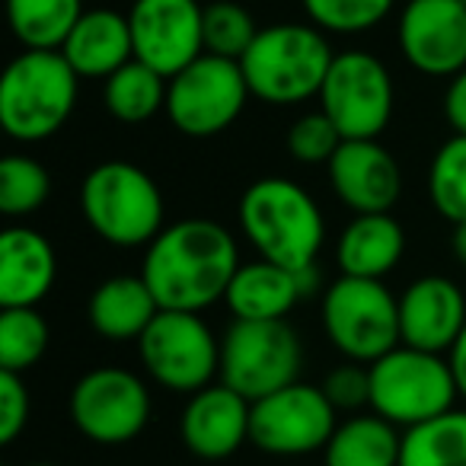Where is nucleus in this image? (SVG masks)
I'll list each match as a JSON object with an SVG mask.
<instances>
[{
	"label": "nucleus",
	"instance_id": "nucleus-24",
	"mask_svg": "<svg viewBox=\"0 0 466 466\" xmlns=\"http://www.w3.org/2000/svg\"><path fill=\"white\" fill-rule=\"evenodd\" d=\"M326 466H400L402 438L396 425L380 415H355L329 438Z\"/></svg>",
	"mask_w": 466,
	"mask_h": 466
},
{
	"label": "nucleus",
	"instance_id": "nucleus-19",
	"mask_svg": "<svg viewBox=\"0 0 466 466\" xmlns=\"http://www.w3.org/2000/svg\"><path fill=\"white\" fill-rule=\"evenodd\" d=\"M317 266L294 272L279 262L256 259L237 268L224 300L233 319H285L304 294L317 291Z\"/></svg>",
	"mask_w": 466,
	"mask_h": 466
},
{
	"label": "nucleus",
	"instance_id": "nucleus-1",
	"mask_svg": "<svg viewBox=\"0 0 466 466\" xmlns=\"http://www.w3.org/2000/svg\"><path fill=\"white\" fill-rule=\"evenodd\" d=\"M237 268L240 253L230 230L214 220L188 218L157 233L144 256L141 279L160 310L198 313L224 298Z\"/></svg>",
	"mask_w": 466,
	"mask_h": 466
},
{
	"label": "nucleus",
	"instance_id": "nucleus-30",
	"mask_svg": "<svg viewBox=\"0 0 466 466\" xmlns=\"http://www.w3.org/2000/svg\"><path fill=\"white\" fill-rule=\"evenodd\" d=\"M52 176L33 157H7L0 163V211L7 218L35 214L48 201Z\"/></svg>",
	"mask_w": 466,
	"mask_h": 466
},
{
	"label": "nucleus",
	"instance_id": "nucleus-39",
	"mask_svg": "<svg viewBox=\"0 0 466 466\" xmlns=\"http://www.w3.org/2000/svg\"><path fill=\"white\" fill-rule=\"evenodd\" d=\"M29 466H58V463H29Z\"/></svg>",
	"mask_w": 466,
	"mask_h": 466
},
{
	"label": "nucleus",
	"instance_id": "nucleus-5",
	"mask_svg": "<svg viewBox=\"0 0 466 466\" xmlns=\"http://www.w3.org/2000/svg\"><path fill=\"white\" fill-rule=\"evenodd\" d=\"M80 208L96 237L112 247H144L163 230V195L141 167L106 160L86 173Z\"/></svg>",
	"mask_w": 466,
	"mask_h": 466
},
{
	"label": "nucleus",
	"instance_id": "nucleus-22",
	"mask_svg": "<svg viewBox=\"0 0 466 466\" xmlns=\"http://www.w3.org/2000/svg\"><path fill=\"white\" fill-rule=\"evenodd\" d=\"M406 253V233L393 214H355L339 237L336 259L342 275L383 281Z\"/></svg>",
	"mask_w": 466,
	"mask_h": 466
},
{
	"label": "nucleus",
	"instance_id": "nucleus-10",
	"mask_svg": "<svg viewBox=\"0 0 466 466\" xmlns=\"http://www.w3.org/2000/svg\"><path fill=\"white\" fill-rule=\"evenodd\" d=\"M137 355L150 377L173 393H198L220 374V342L211 326L188 310H160L137 339Z\"/></svg>",
	"mask_w": 466,
	"mask_h": 466
},
{
	"label": "nucleus",
	"instance_id": "nucleus-28",
	"mask_svg": "<svg viewBox=\"0 0 466 466\" xmlns=\"http://www.w3.org/2000/svg\"><path fill=\"white\" fill-rule=\"evenodd\" d=\"M48 323L35 307H7L0 313V370L26 374L48 351Z\"/></svg>",
	"mask_w": 466,
	"mask_h": 466
},
{
	"label": "nucleus",
	"instance_id": "nucleus-18",
	"mask_svg": "<svg viewBox=\"0 0 466 466\" xmlns=\"http://www.w3.org/2000/svg\"><path fill=\"white\" fill-rule=\"evenodd\" d=\"M466 326V298L444 275L412 281L400 298L402 345L421 351H451Z\"/></svg>",
	"mask_w": 466,
	"mask_h": 466
},
{
	"label": "nucleus",
	"instance_id": "nucleus-4",
	"mask_svg": "<svg viewBox=\"0 0 466 466\" xmlns=\"http://www.w3.org/2000/svg\"><path fill=\"white\" fill-rule=\"evenodd\" d=\"M77 106V71L61 52H23L0 77V125L14 141L58 135Z\"/></svg>",
	"mask_w": 466,
	"mask_h": 466
},
{
	"label": "nucleus",
	"instance_id": "nucleus-16",
	"mask_svg": "<svg viewBox=\"0 0 466 466\" xmlns=\"http://www.w3.org/2000/svg\"><path fill=\"white\" fill-rule=\"evenodd\" d=\"M326 169L332 192L355 214H387L402 192L400 163L377 137L342 141Z\"/></svg>",
	"mask_w": 466,
	"mask_h": 466
},
{
	"label": "nucleus",
	"instance_id": "nucleus-15",
	"mask_svg": "<svg viewBox=\"0 0 466 466\" xmlns=\"http://www.w3.org/2000/svg\"><path fill=\"white\" fill-rule=\"evenodd\" d=\"M400 52L419 74L457 77L466 67V4L463 0H409L402 7Z\"/></svg>",
	"mask_w": 466,
	"mask_h": 466
},
{
	"label": "nucleus",
	"instance_id": "nucleus-6",
	"mask_svg": "<svg viewBox=\"0 0 466 466\" xmlns=\"http://www.w3.org/2000/svg\"><path fill=\"white\" fill-rule=\"evenodd\" d=\"M370 370V409L380 419L402 428H415L438 415L451 412L460 396L451 361L434 351L396 345Z\"/></svg>",
	"mask_w": 466,
	"mask_h": 466
},
{
	"label": "nucleus",
	"instance_id": "nucleus-33",
	"mask_svg": "<svg viewBox=\"0 0 466 466\" xmlns=\"http://www.w3.org/2000/svg\"><path fill=\"white\" fill-rule=\"evenodd\" d=\"M342 131L332 125V118L319 112H307L288 131V150L298 163H307V167H317V163H329L332 154L342 144Z\"/></svg>",
	"mask_w": 466,
	"mask_h": 466
},
{
	"label": "nucleus",
	"instance_id": "nucleus-12",
	"mask_svg": "<svg viewBox=\"0 0 466 466\" xmlns=\"http://www.w3.org/2000/svg\"><path fill=\"white\" fill-rule=\"evenodd\" d=\"M71 421L84 438L103 447L135 441L150 421V390L122 368H96L71 390Z\"/></svg>",
	"mask_w": 466,
	"mask_h": 466
},
{
	"label": "nucleus",
	"instance_id": "nucleus-20",
	"mask_svg": "<svg viewBox=\"0 0 466 466\" xmlns=\"http://www.w3.org/2000/svg\"><path fill=\"white\" fill-rule=\"evenodd\" d=\"M58 256L33 227H7L0 237V307H35L55 288Z\"/></svg>",
	"mask_w": 466,
	"mask_h": 466
},
{
	"label": "nucleus",
	"instance_id": "nucleus-29",
	"mask_svg": "<svg viewBox=\"0 0 466 466\" xmlns=\"http://www.w3.org/2000/svg\"><path fill=\"white\" fill-rule=\"evenodd\" d=\"M428 195L441 218L451 224L466 220V135H453L438 147L428 169Z\"/></svg>",
	"mask_w": 466,
	"mask_h": 466
},
{
	"label": "nucleus",
	"instance_id": "nucleus-11",
	"mask_svg": "<svg viewBox=\"0 0 466 466\" xmlns=\"http://www.w3.org/2000/svg\"><path fill=\"white\" fill-rule=\"evenodd\" d=\"M396 90L387 65L370 52L336 55L319 90V109L332 118L345 141L377 137L393 118Z\"/></svg>",
	"mask_w": 466,
	"mask_h": 466
},
{
	"label": "nucleus",
	"instance_id": "nucleus-17",
	"mask_svg": "<svg viewBox=\"0 0 466 466\" xmlns=\"http://www.w3.org/2000/svg\"><path fill=\"white\" fill-rule=\"evenodd\" d=\"M253 402L230 390L227 383L192 393L182 412L179 431L186 447L198 460H227L249 441Z\"/></svg>",
	"mask_w": 466,
	"mask_h": 466
},
{
	"label": "nucleus",
	"instance_id": "nucleus-40",
	"mask_svg": "<svg viewBox=\"0 0 466 466\" xmlns=\"http://www.w3.org/2000/svg\"><path fill=\"white\" fill-rule=\"evenodd\" d=\"M463 4H466V0H463Z\"/></svg>",
	"mask_w": 466,
	"mask_h": 466
},
{
	"label": "nucleus",
	"instance_id": "nucleus-34",
	"mask_svg": "<svg viewBox=\"0 0 466 466\" xmlns=\"http://www.w3.org/2000/svg\"><path fill=\"white\" fill-rule=\"evenodd\" d=\"M29 390L23 387V374L0 370V441L20 438V431L29 425Z\"/></svg>",
	"mask_w": 466,
	"mask_h": 466
},
{
	"label": "nucleus",
	"instance_id": "nucleus-35",
	"mask_svg": "<svg viewBox=\"0 0 466 466\" xmlns=\"http://www.w3.org/2000/svg\"><path fill=\"white\" fill-rule=\"evenodd\" d=\"M323 393L336 409H361L370 406V370L361 364H342L329 370L323 380Z\"/></svg>",
	"mask_w": 466,
	"mask_h": 466
},
{
	"label": "nucleus",
	"instance_id": "nucleus-32",
	"mask_svg": "<svg viewBox=\"0 0 466 466\" xmlns=\"http://www.w3.org/2000/svg\"><path fill=\"white\" fill-rule=\"evenodd\" d=\"M310 23L323 33L355 35L387 20L396 0H300Z\"/></svg>",
	"mask_w": 466,
	"mask_h": 466
},
{
	"label": "nucleus",
	"instance_id": "nucleus-7",
	"mask_svg": "<svg viewBox=\"0 0 466 466\" xmlns=\"http://www.w3.org/2000/svg\"><path fill=\"white\" fill-rule=\"evenodd\" d=\"M304 345L288 319H233L220 339V383L249 402L298 383Z\"/></svg>",
	"mask_w": 466,
	"mask_h": 466
},
{
	"label": "nucleus",
	"instance_id": "nucleus-27",
	"mask_svg": "<svg viewBox=\"0 0 466 466\" xmlns=\"http://www.w3.org/2000/svg\"><path fill=\"white\" fill-rule=\"evenodd\" d=\"M400 466H466V412L451 409L438 419L406 428Z\"/></svg>",
	"mask_w": 466,
	"mask_h": 466
},
{
	"label": "nucleus",
	"instance_id": "nucleus-36",
	"mask_svg": "<svg viewBox=\"0 0 466 466\" xmlns=\"http://www.w3.org/2000/svg\"><path fill=\"white\" fill-rule=\"evenodd\" d=\"M444 116L453 135H466V67L457 77H451V86L444 93Z\"/></svg>",
	"mask_w": 466,
	"mask_h": 466
},
{
	"label": "nucleus",
	"instance_id": "nucleus-9",
	"mask_svg": "<svg viewBox=\"0 0 466 466\" xmlns=\"http://www.w3.org/2000/svg\"><path fill=\"white\" fill-rule=\"evenodd\" d=\"M249 93L240 61L201 55L167 86V116L186 137H214L240 118Z\"/></svg>",
	"mask_w": 466,
	"mask_h": 466
},
{
	"label": "nucleus",
	"instance_id": "nucleus-14",
	"mask_svg": "<svg viewBox=\"0 0 466 466\" xmlns=\"http://www.w3.org/2000/svg\"><path fill=\"white\" fill-rule=\"evenodd\" d=\"M128 26L135 58L167 80L205 55V10L198 0H135Z\"/></svg>",
	"mask_w": 466,
	"mask_h": 466
},
{
	"label": "nucleus",
	"instance_id": "nucleus-23",
	"mask_svg": "<svg viewBox=\"0 0 466 466\" xmlns=\"http://www.w3.org/2000/svg\"><path fill=\"white\" fill-rule=\"evenodd\" d=\"M157 313L160 304L141 275H116L103 281L86 307L93 332L109 342H137Z\"/></svg>",
	"mask_w": 466,
	"mask_h": 466
},
{
	"label": "nucleus",
	"instance_id": "nucleus-21",
	"mask_svg": "<svg viewBox=\"0 0 466 466\" xmlns=\"http://www.w3.org/2000/svg\"><path fill=\"white\" fill-rule=\"evenodd\" d=\"M61 55L77 71V77H112L135 58L128 16L116 10H86L65 39Z\"/></svg>",
	"mask_w": 466,
	"mask_h": 466
},
{
	"label": "nucleus",
	"instance_id": "nucleus-37",
	"mask_svg": "<svg viewBox=\"0 0 466 466\" xmlns=\"http://www.w3.org/2000/svg\"><path fill=\"white\" fill-rule=\"evenodd\" d=\"M451 368H453V377H457V390H460V396L466 400V326H463V332H460V339L453 342V349H451Z\"/></svg>",
	"mask_w": 466,
	"mask_h": 466
},
{
	"label": "nucleus",
	"instance_id": "nucleus-8",
	"mask_svg": "<svg viewBox=\"0 0 466 466\" xmlns=\"http://www.w3.org/2000/svg\"><path fill=\"white\" fill-rule=\"evenodd\" d=\"M323 329L349 361L374 364L402 342L400 300L383 281L342 275L323 298Z\"/></svg>",
	"mask_w": 466,
	"mask_h": 466
},
{
	"label": "nucleus",
	"instance_id": "nucleus-3",
	"mask_svg": "<svg viewBox=\"0 0 466 466\" xmlns=\"http://www.w3.org/2000/svg\"><path fill=\"white\" fill-rule=\"evenodd\" d=\"M332 55L323 29L310 23H279L259 29L249 52L240 58L249 93L262 103L294 106L319 96Z\"/></svg>",
	"mask_w": 466,
	"mask_h": 466
},
{
	"label": "nucleus",
	"instance_id": "nucleus-13",
	"mask_svg": "<svg viewBox=\"0 0 466 466\" xmlns=\"http://www.w3.org/2000/svg\"><path fill=\"white\" fill-rule=\"evenodd\" d=\"M336 428V406L323 387L298 380L253 402L249 441L272 457H304L329 444Z\"/></svg>",
	"mask_w": 466,
	"mask_h": 466
},
{
	"label": "nucleus",
	"instance_id": "nucleus-38",
	"mask_svg": "<svg viewBox=\"0 0 466 466\" xmlns=\"http://www.w3.org/2000/svg\"><path fill=\"white\" fill-rule=\"evenodd\" d=\"M451 253L460 266H466V220L463 224H453V233H451Z\"/></svg>",
	"mask_w": 466,
	"mask_h": 466
},
{
	"label": "nucleus",
	"instance_id": "nucleus-25",
	"mask_svg": "<svg viewBox=\"0 0 466 466\" xmlns=\"http://www.w3.org/2000/svg\"><path fill=\"white\" fill-rule=\"evenodd\" d=\"M84 14V0H7L10 29L26 52H61Z\"/></svg>",
	"mask_w": 466,
	"mask_h": 466
},
{
	"label": "nucleus",
	"instance_id": "nucleus-31",
	"mask_svg": "<svg viewBox=\"0 0 466 466\" xmlns=\"http://www.w3.org/2000/svg\"><path fill=\"white\" fill-rule=\"evenodd\" d=\"M259 29L247 7L233 4V0H218L205 7V52L218 58L240 61L256 42Z\"/></svg>",
	"mask_w": 466,
	"mask_h": 466
},
{
	"label": "nucleus",
	"instance_id": "nucleus-2",
	"mask_svg": "<svg viewBox=\"0 0 466 466\" xmlns=\"http://www.w3.org/2000/svg\"><path fill=\"white\" fill-rule=\"evenodd\" d=\"M240 227L259 259L310 268L326 240V220L304 186L281 176L256 179L240 198Z\"/></svg>",
	"mask_w": 466,
	"mask_h": 466
},
{
	"label": "nucleus",
	"instance_id": "nucleus-26",
	"mask_svg": "<svg viewBox=\"0 0 466 466\" xmlns=\"http://www.w3.org/2000/svg\"><path fill=\"white\" fill-rule=\"evenodd\" d=\"M167 86L169 80L160 71L147 67L144 61L131 58L118 67L112 77H106V109L125 125H141L167 109Z\"/></svg>",
	"mask_w": 466,
	"mask_h": 466
}]
</instances>
